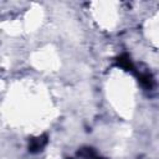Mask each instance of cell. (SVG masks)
<instances>
[{
  "label": "cell",
  "instance_id": "cell-1",
  "mask_svg": "<svg viewBox=\"0 0 159 159\" xmlns=\"http://www.w3.org/2000/svg\"><path fill=\"white\" fill-rule=\"evenodd\" d=\"M46 143V137H41V138H36V139H32L31 144H30V150L31 152H36L39 150L40 148H42Z\"/></svg>",
  "mask_w": 159,
  "mask_h": 159
},
{
  "label": "cell",
  "instance_id": "cell-2",
  "mask_svg": "<svg viewBox=\"0 0 159 159\" xmlns=\"http://www.w3.org/2000/svg\"><path fill=\"white\" fill-rule=\"evenodd\" d=\"M118 65H119L120 67L125 68V70H130V68H132L130 61H129L128 56H125V55H123V56H120V57L118 58Z\"/></svg>",
  "mask_w": 159,
  "mask_h": 159
},
{
  "label": "cell",
  "instance_id": "cell-3",
  "mask_svg": "<svg viewBox=\"0 0 159 159\" xmlns=\"http://www.w3.org/2000/svg\"><path fill=\"white\" fill-rule=\"evenodd\" d=\"M139 80H140V82H142L145 87H150V86H152V77H150L149 75H142V76L139 77Z\"/></svg>",
  "mask_w": 159,
  "mask_h": 159
}]
</instances>
